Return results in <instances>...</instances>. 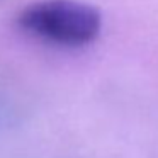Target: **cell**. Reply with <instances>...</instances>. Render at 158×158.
<instances>
[{
    "instance_id": "cell-1",
    "label": "cell",
    "mask_w": 158,
    "mask_h": 158,
    "mask_svg": "<svg viewBox=\"0 0 158 158\" xmlns=\"http://www.w3.org/2000/svg\"><path fill=\"white\" fill-rule=\"evenodd\" d=\"M24 34L58 48H85L99 38L102 15L94 5L78 0H39L15 17Z\"/></svg>"
}]
</instances>
